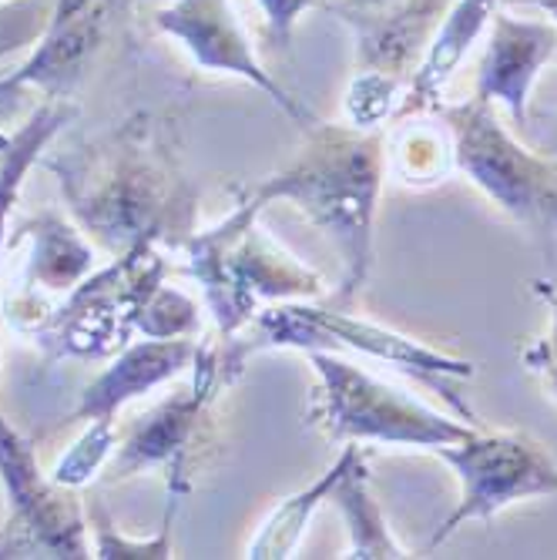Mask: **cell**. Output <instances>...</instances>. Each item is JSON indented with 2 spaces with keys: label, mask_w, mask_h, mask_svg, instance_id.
<instances>
[{
  "label": "cell",
  "mask_w": 557,
  "mask_h": 560,
  "mask_svg": "<svg viewBox=\"0 0 557 560\" xmlns=\"http://www.w3.org/2000/svg\"><path fill=\"white\" fill-rule=\"evenodd\" d=\"M252 336H232L229 349L235 355V363L245 370L248 355H256L263 349H352L360 355H373L380 363H390L403 373H410L430 386H437L443 393V399L457 410L461 420H467L471 427H480L477 413L471 410V402L446 386L450 380H471L474 376V363L467 360H453V355L430 349L410 336L383 329L376 323L357 319L346 313V305H313L310 299L299 302H276L266 305V310L252 319Z\"/></svg>",
  "instance_id": "277c9868"
},
{
  "label": "cell",
  "mask_w": 557,
  "mask_h": 560,
  "mask_svg": "<svg viewBox=\"0 0 557 560\" xmlns=\"http://www.w3.org/2000/svg\"><path fill=\"white\" fill-rule=\"evenodd\" d=\"M306 355L320 376L313 420L336 443L437 450L446 443H461L477 430L430 410L417 396L376 380L333 349H313Z\"/></svg>",
  "instance_id": "8992f818"
},
{
  "label": "cell",
  "mask_w": 557,
  "mask_h": 560,
  "mask_svg": "<svg viewBox=\"0 0 557 560\" xmlns=\"http://www.w3.org/2000/svg\"><path fill=\"white\" fill-rule=\"evenodd\" d=\"M11 97H14V94H0V118L11 115V108H14V105H11Z\"/></svg>",
  "instance_id": "f1b7e54d"
},
{
  "label": "cell",
  "mask_w": 557,
  "mask_h": 560,
  "mask_svg": "<svg viewBox=\"0 0 557 560\" xmlns=\"http://www.w3.org/2000/svg\"><path fill=\"white\" fill-rule=\"evenodd\" d=\"M500 4L503 0H453L427 47V55L417 65V74L407 84V94H403L396 115H417V112L440 108V94L446 81L461 68V61L477 44V37L490 27Z\"/></svg>",
  "instance_id": "2e32d148"
},
{
  "label": "cell",
  "mask_w": 557,
  "mask_h": 560,
  "mask_svg": "<svg viewBox=\"0 0 557 560\" xmlns=\"http://www.w3.org/2000/svg\"><path fill=\"white\" fill-rule=\"evenodd\" d=\"M433 453L461 480V500L430 537V550L446 544L467 521H490L518 500L557 493L554 456L524 430L487 433L477 427L467 440L437 446Z\"/></svg>",
  "instance_id": "9c48e42d"
},
{
  "label": "cell",
  "mask_w": 557,
  "mask_h": 560,
  "mask_svg": "<svg viewBox=\"0 0 557 560\" xmlns=\"http://www.w3.org/2000/svg\"><path fill=\"white\" fill-rule=\"evenodd\" d=\"M118 446V430H115V420H91L88 430L81 433V440L61 456L58 467H55V477L58 483L78 490L84 487L101 467H105V460L115 453Z\"/></svg>",
  "instance_id": "d4e9b609"
},
{
  "label": "cell",
  "mask_w": 557,
  "mask_h": 560,
  "mask_svg": "<svg viewBox=\"0 0 557 560\" xmlns=\"http://www.w3.org/2000/svg\"><path fill=\"white\" fill-rule=\"evenodd\" d=\"M453 138L457 168L511 215L541 235H557V162L527 151L503 128L487 101L437 108Z\"/></svg>",
  "instance_id": "ba28073f"
},
{
  "label": "cell",
  "mask_w": 557,
  "mask_h": 560,
  "mask_svg": "<svg viewBox=\"0 0 557 560\" xmlns=\"http://www.w3.org/2000/svg\"><path fill=\"white\" fill-rule=\"evenodd\" d=\"M329 500L336 503V511L346 521L349 544L343 557L357 560H380V557H410L403 550V544L393 537L383 506L370 490V470H367V453L360 450L349 460V467L339 474V480L329 490Z\"/></svg>",
  "instance_id": "ac0fdd59"
},
{
  "label": "cell",
  "mask_w": 557,
  "mask_h": 560,
  "mask_svg": "<svg viewBox=\"0 0 557 560\" xmlns=\"http://www.w3.org/2000/svg\"><path fill=\"white\" fill-rule=\"evenodd\" d=\"M503 4H531V8H541L554 21V27H557V0H503Z\"/></svg>",
  "instance_id": "83f0119b"
},
{
  "label": "cell",
  "mask_w": 557,
  "mask_h": 560,
  "mask_svg": "<svg viewBox=\"0 0 557 560\" xmlns=\"http://www.w3.org/2000/svg\"><path fill=\"white\" fill-rule=\"evenodd\" d=\"M0 483L11 517L0 527V557H91L88 521L71 487L44 477L34 443L0 413Z\"/></svg>",
  "instance_id": "30bf717a"
},
{
  "label": "cell",
  "mask_w": 557,
  "mask_h": 560,
  "mask_svg": "<svg viewBox=\"0 0 557 560\" xmlns=\"http://www.w3.org/2000/svg\"><path fill=\"white\" fill-rule=\"evenodd\" d=\"M537 292L544 295V302L550 305V329L544 339H537L527 352H524V363L541 373L547 393L557 399V295L550 289H544V282H537Z\"/></svg>",
  "instance_id": "484cf974"
},
{
  "label": "cell",
  "mask_w": 557,
  "mask_h": 560,
  "mask_svg": "<svg viewBox=\"0 0 557 560\" xmlns=\"http://www.w3.org/2000/svg\"><path fill=\"white\" fill-rule=\"evenodd\" d=\"M403 94H407V84L373 74V71H357L343 101L346 121L357 128H380L390 115L399 112Z\"/></svg>",
  "instance_id": "603a6c76"
},
{
  "label": "cell",
  "mask_w": 557,
  "mask_h": 560,
  "mask_svg": "<svg viewBox=\"0 0 557 560\" xmlns=\"http://www.w3.org/2000/svg\"><path fill=\"white\" fill-rule=\"evenodd\" d=\"M383 175L386 138L380 128L316 121L306 128V144L282 172L248 188L263 206L276 198L292 201L329 235L343 259V282L333 295L336 305H349L370 279Z\"/></svg>",
  "instance_id": "7a4b0ae2"
},
{
  "label": "cell",
  "mask_w": 557,
  "mask_h": 560,
  "mask_svg": "<svg viewBox=\"0 0 557 560\" xmlns=\"http://www.w3.org/2000/svg\"><path fill=\"white\" fill-rule=\"evenodd\" d=\"M182 500L169 497V511H165V521H162V530L159 537L151 540H128L125 534L115 530L108 511L101 503H88V527L94 534V557H118V560H162V557H172V521L178 514Z\"/></svg>",
  "instance_id": "7402d4cb"
},
{
  "label": "cell",
  "mask_w": 557,
  "mask_h": 560,
  "mask_svg": "<svg viewBox=\"0 0 557 560\" xmlns=\"http://www.w3.org/2000/svg\"><path fill=\"white\" fill-rule=\"evenodd\" d=\"M18 242H31L27 285L21 295H34L37 289L68 295L94 269V245L55 212H40V215L24 219L14 229V235H8V252Z\"/></svg>",
  "instance_id": "e0dca14e"
},
{
  "label": "cell",
  "mask_w": 557,
  "mask_h": 560,
  "mask_svg": "<svg viewBox=\"0 0 557 560\" xmlns=\"http://www.w3.org/2000/svg\"><path fill=\"white\" fill-rule=\"evenodd\" d=\"M450 4L453 0H396L386 8H370L343 0L333 11L357 37V71L410 84V71H417L420 55H427Z\"/></svg>",
  "instance_id": "7c38bea8"
},
{
  "label": "cell",
  "mask_w": 557,
  "mask_h": 560,
  "mask_svg": "<svg viewBox=\"0 0 557 560\" xmlns=\"http://www.w3.org/2000/svg\"><path fill=\"white\" fill-rule=\"evenodd\" d=\"M457 168L450 128L427 118V112L399 115V125L386 138V172L407 188H433Z\"/></svg>",
  "instance_id": "d6986e66"
},
{
  "label": "cell",
  "mask_w": 557,
  "mask_h": 560,
  "mask_svg": "<svg viewBox=\"0 0 557 560\" xmlns=\"http://www.w3.org/2000/svg\"><path fill=\"white\" fill-rule=\"evenodd\" d=\"M155 24L188 50L198 68L252 81L302 128L320 121L310 108H302L279 81H272L269 71L259 65L256 50H252V44L245 37L242 21L232 11V0H175L172 8L155 14Z\"/></svg>",
  "instance_id": "8fae6325"
},
{
  "label": "cell",
  "mask_w": 557,
  "mask_h": 560,
  "mask_svg": "<svg viewBox=\"0 0 557 560\" xmlns=\"http://www.w3.org/2000/svg\"><path fill=\"white\" fill-rule=\"evenodd\" d=\"M357 453H360V443H346L343 453L336 456V464H333L316 483H310L306 490H299V493L286 497V500L276 506V511L269 514V521L259 527V534L252 537V544L245 547V557H252V560H279V557H292L295 547H299V540H302V534H306V527H310V521H313V514L320 511V503L329 500L333 483L339 480V474L349 467V460H352Z\"/></svg>",
  "instance_id": "44dd1931"
},
{
  "label": "cell",
  "mask_w": 557,
  "mask_h": 560,
  "mask_svg": "<svg viewBox=\"0 0 557 560\" xmlns=\"http://www.w3.org/2000/svg\"><path fill=\"white\" fill-rule=\"evenodd\" d=\"M169 262L159 245H135L101 272L81 279L31 336L47 360H101L128 346L144 299L162 285Z\"/></svg>",
  "instance_id": "52a82bcc"
},
{
  "label": "cell",
  "mask_w": 557,
  "mask_h": 560,
  "mask_svg": "<svg viewBox=\"0 0 557 560\" xmlns=\"http://www.w3.org/2000/svg\"><path fill=\"white\" fill-rule=\"evenodd\" d=\"M44 165L58 175L74 222L108 256L144 242L185 248L195 235L198 195L151 115Z\"/></svg>",
  "instance_id": "6da1fadb"
},
{
  "label": "cell",
  "mask_w": 557,
  "mask_h": 560,
  "mask_svg": "<svg viewBox=\"0 0 557 560\" xmlns=\"http://www.w3.org/2000/svg\"><path fill=\"white\" fill-rule=\"evenodd\" d=\"M242 376V366L229 349V339L198 342L192 363V386L162 399L141 413L118 440L108 464V483L162 470L169 497L185 500L195 490V477L206 467L219 443L212 406L222 389Z\"/></svg>",
  "instance_id": "5b68a950"
},
{
  "label": "cell",
  "mask_w": 557,
  "mask_h": 560,
  "mask_svg": "<svg viewBox=\"0 0 557 560\" xmlns=\"http://www.w3.org/2000/svg\"><path fill=\"white\" fill-rule=\"evenodd\" d=\"M259 212L263 201L242 195L219 225L185 242L188 272L201 285L219 339L242 336L266 305L323 295V279L266 235Z\"/></svg>",
  "instance_id": "3957f363"
},
{
  "label": "cell",
  "mask_w": 557,
  "mask_h": 560,
  "mask_svg": "<svg viewBox=\"0 0 557 560\" xmlns=\"http://www.w3.org/2000/svg\"><path fill=\"white\" fill-rule=\"evenodd\" d=\"M357 4H370V8H386V4H396V0H357Z\"/></svg>",
  "instance_id": "f546056e"
},
{
  "label": "cell",
  "mask_w": 557,
  "mask_h": 560,
  "mask_svg": "<svg viewBox=\"0 0 557 560\" xmlns=\"http://www.w3.org/2000/svg\"><path fill=\"white\" fill-rule=\"evenodd\" d=\"M71 115L74 112L65 101L55 97V101H47V105H40L14 135L8 138L0 135V259L8 256V219L21 195L24 175L44 155V148L61 131V125H68Z\"/></svg>",
  "instance_id": "ffe728a7"
},
{
  "label": "cell",
  "mask_w": 557,
  "mask_h": 560,
  "mask_svg": "<svg viewBox=\"0 0 557 560\" xmlns=\"http://www.w3.org/2000/svg\"><path fill=\"white\" fill-rule=\"evenodd\" d=\"M112 8L115 0H55V8L47 11L37 50L14 74L0 78V94L40 88L47 97H68V91L81 81L97 44L105 40Z\"/></svg>",
  "instance_id": "4fadbf2b"
},
{
  "label": "cell",
  "mask_w": 557,
  "mask_h": 560,
  "mask_svg": "<svg viewBox=\"0 0 557 560\" xmlns=\"http://www.w3.org/2000/svg\"><path fill=\"white\" fill-rule=\"evenodd\" d=\"M557 50V27L547 21H521L497 11L490 21V40L477 71V101H500L514 125H527V94L541 68Z\"/></svg>",
  "instance_id": "5bb4252c"
},
{
  "label": "cell",
  "mask_w": 557,
  "mask_h": 560,
  "mask_svg": "<svg viewBox=\"0 0 557 560\" xmlns=\"http://www.w3.org/2000/svg\"><path fill=\"white\" fill-rule=\"evenodd\" d=\"M135 332H144L148 339H182V336H195L198 332V305L172 289V285H159L151 292L138 313Z\"/></svg>",
  "instance_id": "cb8c5ba5"
},
{
  "label": "cell",
  "mask_w": 557,
  "mask_h": 560,
  "mask_svg": "<svg viewBox=\"0 0 557 560\" xmlns=\"http://www.w3.org/2000/svg\"><path fill=\"white\" fill-rule=\"evenodd\" d=\"M259 4H263V11H266V18H269L272 37L286 47L289 37H292V27H295L299 14H302V11H310V8L316 4V0H259Z\"/></svg>",
  "instance_id": "4316f807"
},
{
  "label": "cell",
  "mask_w": 557,
  "mask_h": 560,
  "mask_svg": "<svg viewBox=\"0 0 557 560\" xmlns=\"http://www.w3.org/2000/svg\"><path fill=\"white\" fill-rule=\"evenodd\" d=\"M198 352L195 336L182 339H141L118 352V360L101 373L84 393L74 410V420H115L121 406L138 399L141 393L155 389L192 370Z\"/></svg>",
  "instance_id": "9a60e30c"
}]
</instances>
